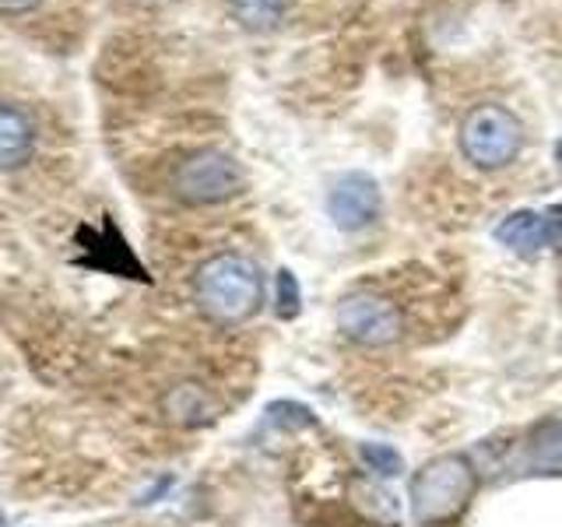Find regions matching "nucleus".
Returning a JSON list of instances; mask_svg holds the SVG:
<instances>
[{
    "mask_svg": "<svg viewBox=\"0 0 562 527\" xmlns=\"http://www.w3.org/2000/svg\"><path fill=\"white\" fill-rule=\"evenodd\" d=\"M193 299L207 321L243 324L263 303V274L246 254H215L193 274Z\"/></svg>",
    "mask_w": 562,
    "mask_h": 527,
    "instance_id": "nucleus-1",
    "label": "nucleus"
},
{
    "mask_svg": "<svg viewBox=\"0 0 562 527\" xmlns=\"http://www.w3.org/2000/svg\"><path fill=\"white\" fill-rule=\"evenodd\" d=\"M479 474L464 453H439L412 474V514L422 527H439L457 520L468 509Z\"/></svg>",
    "mask_w": 562,
    "mask_h": 527,
    "instance_id": "nucleus-2",
    "label": "nucleus"
},
{
    "mask_svg": "<svg viewBox=\"0 0 562 527\" xmlns=\"http://www.w3.org/2000/svg\"><path fill=\"white\" fill-rule=\"evenodd\" d=\"M524 123L499 102H482L461 120V152L474 169L496 172L520 155Z\"/></svg>",
    "mask_w": 562,
    "mask_h": 527,
    "instance_id": "nucleus-3",
    "label": "nucleus"
},
{
    "mask_svg": "<svg viewBox=\"0 0 562 527\" xmlns=\"http://www.w3.org/2000/svg\"><path fill=\"white\" fill-rule=\"evenodd\" d=\"M243 187H246L243 166L228 152H218V148L193 152L172 169V193L193 208L233 201L236 193H243Z\"/></svg>",
    "mask_w": 562,
    "mask_h": 527,
    "instance_id": "nucleus-4",
    "label": "nucleus"
},
{
    "mask_svg": "<svg viewBox=\"0 0 562 527\" xmlns=\"http://www.w3.org/2000/svg\"><path fill=\"white\" fill-rule=\"evenodd\" d=\"M401 313L391 299L373 292L345 295L338 306V330L362 348H386L401 338Z\"/></svg>",
    "mask_w": 562,
    "mask_h": 527,
    "instance_id": "nucleus-5",
    "label": "nucleus"
},
{
    "mask_svg": "<svg viewBox=\"0 0 562 527\" xmlns=\"http://www.w3.org/2000/svg\"><path fill=\"white\" fill-rule=\"evenodd\" d=\"M380 183L366 172H345L327 193V215L341 233H359L380 218Z\"/></svg>",
    "mask_w": 562,
    "mask_h": 527,
    "instance_id": "nucleus-6",
    "label": "nucleus"
},
{
    "mask_svg": "<svg viewBox=\"0 0 562 527\" xmlns=\"http://www.w3.org/2000/svg\"><path fill=\"white\" fill-rule=\"evenodd\" d=\"M496 239L514 254H541L562 239V208L544 211H514L496 225Z\"/></svg>",
    "mask_w": 562,
    "mask_h": 527,
    "instance_id": "nucleus-7",
    "label": "nucleus"
},
{
    "mask_svg": "<svg viewBox=\"0 0 562 527\" xmlns=\"http://www.w3.org/2000/svg\"><path fill=\"white\" fill-rule=\"evenodd\" d=\"M35 152V120L22 105L0 102V169H22Z\"/></svg>",
    "mask_w": 562,
    "mask_h": 527,
    "instance_id": "nucleus-8",
    "label": "nucleus"
},
{
    "mask_svg": "<svg viewBox=\"0 0 562 527\" xmlns=\"http://www.w3.org/2000/svg\"><path fill=\"white\" fill-rule=\"evenodd\" d=\"M348 503L376 527L401 524V500L386 485H380L373 474H356V479H348Z\"/></svg>",
    "mask_w": 562,
    "mask_h": 527,
    "instance_id": "nucleus-9",
    "label": "nucleus"
},
{
    "mask_svg": "<svg viewBox=\"0 0 562 527\" xmlns=\"http://www.w3.org/2000/svg\"><path fill=\"white\" fill-rule=\"evenodd\" d=\"M162 408L172 422H180V426H201V422L211 418V401L207 394L201 391L198 383H180L172 386V391L166 394Z\"/></svg>",
    "mask_w": 562,
    "mask_h": 527,
    "instance_id": "nucleus-10",
    "label": "nucleus"
},
{
    "mask_svg": "<svg viewBox=\"0 0 562 527\" xmlns=\"http://www.w3.org/2000/svg\"><path fill=\"white\" fill-rule=\"evenodd\" d=\"M246 32H274L285 18V0H225Z\"/></svg>",
    "mask_w": 562,
    "mask_h": 527,
    "instance_id": "nucleus-11",
    "label": "nucleus"
},
{
    "mask_svg": "<svg viewBox=\"0 0 562 527\" xmlns=\"http://www.w3.org/2000/svg\"><path fill=\"white\" fill-rule=\"evenodd\" d=\"M359 457H362L366 471L380 474V479H394V474L404 471V457L391 444H362Z\"/></svg>",
    "mask_w": 562,
    "mask_h": 527,
    "instance_id": "nucleus-12",
    "label": "nucleus"
},
{
    "mask_svg": "<svg viewBox=\"0 0 562 527\" xmlns=\"http://www.w3.org/2000/svg\"><path fill=\"white\" fill-rule=\"evenodd\" d=\"M268 418L281 429H310V426H316V415L306 408V404H295V401L268 404Z\"/></svg>",
    "mask_w": 562,
    "mask_h": 527,
    "instance_id": "nucleus-13",
    "label": "nucleus"
},
{
    "mask_svg": "<svg viewBox=\"0 0 562 527\" xmlns=\"http://www.w3.org/2000/svg\"><path fill=\"white\" fill-rule=\"evenodd\" d=\"M299 310H303V292H299V278L281 268L278 271V316L281 321H295Z\"/></svg>",
    "mask_w": 562,
    "mask_h": 527,
    "instance_id": "nucleus-14",
    "label": "nucleus"
},
{
    "mask_svg": "<svg viewBox=\"0 0 562 527\" xmlns=\"http://www.w3.org/2000/svg\"><path fill=\"white\" fill-rule=\"evenodd\" d=\"M40 4L43 0H0V14H29Z\"/></svg>",
    "mask_w": 562,
    "mask_h": 527,
    "instance_id": "nucleus-15",
    "label": "nucleus"
},
{
    "mask_svg": "<svg viewBox=\"0 0 562 527\" xmlns=\"http://www.w3.org/2000/svg\"><path fill=\"white\" fill-rule=\"evenodd\" d=\"M544 450H552V464H562V422H555L549 429V444H544Z\"/></svg>",
    "mask_w": 562,
    "mask_h": 527,
    "instance_id": "nucleus-16",
    "label": "nucleus"
},
{
    "mask_svg": "<svg viewBox=\"0 0 562 527\" xmlns=\"http://www.w3.org/2000/svg\"><path fill=\"white\" fill-rule=\"evenodd\" d=\"M0 527H8V517H4V509H0Z\"/></svg>",
    "mask_w": 562,
    "mask_h": 527,
    "instance_id": "nucleus-17",
    "label": "nucleus"
},
{
    "mask_svg": "<svg viewBox=\"0 0 562 527\" xmlns=\"http://www.w3.org/2000/svg\"><path fill=\"white\" fill-rule=\"evenodd\" d=\"M555 155H559V162H562V141H559V145H555Z\"/></svg>",
    "mask_w": 562,
    "mask_h": 527,
    "instance_id": "nucleus-18",
    "label": "nucleus"
}]
</instances>
